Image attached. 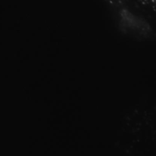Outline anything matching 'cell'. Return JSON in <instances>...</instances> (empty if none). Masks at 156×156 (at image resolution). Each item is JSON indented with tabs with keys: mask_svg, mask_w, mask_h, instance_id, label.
Returning <instances> with one entry per match:
<instances>
[{
	"mask_svg": "<svg viewBox=\"0 0 156 156\" xmlns=\"http://www.w3.org/2000/svg\"><path fill=\"white\" fill-rule=\"evenodd\" d=\"M136 120L137 132L156 152V105L140 111Z\"/></svg>",
	"mask_w": 156,
	"mask_h": 156,
	"instance_id": "obj_1",
	"label": "cell"
},
{
	"mask_svg": "<svg viewBox=\"0 0 156 156\" xmlns=\"http://www.w3.org/2000/svg\"><path fill=\"white\" fill-rule=\"evenodd\" d=\"M131 9L154 26L156 24V0H126Z\"/></svg>",
	"mask_w": 156,
	"mask_h": 156,
	"instance_id": "obj_2",
	"label": "cell"
}]
</instances>
